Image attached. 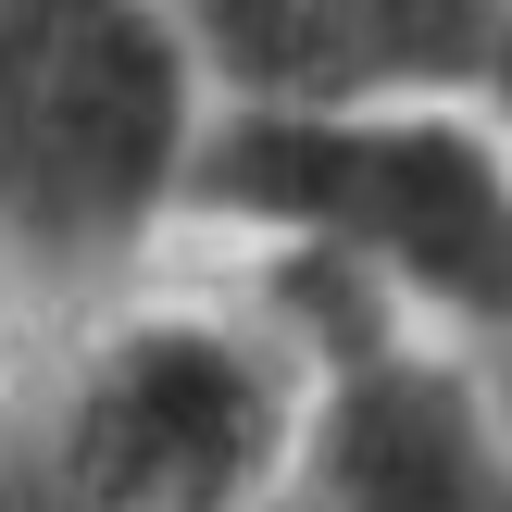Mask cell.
I'll return each mask as SVG.
<instances>
[{
	"label": "cell",
	"mask_w": 512,
	"mask_h": 512,
	"mask_svg": "<svg viewBox=\"0 0 512 512\" xmlns=\"http://www.w3.org/2000/svg\"><path fill=\"white\" fill-rule=\"evenodd\" d=\"M213 113L175 0H0V288L38 325L100 313L188 238Z\"/></svg>",
	"instance_id": "cell-2"
},
{
	"label": "cell",
	"mask_w": 512,
	"mask_h": 512,
	"mask_svg": "<svg viewBox=\"0 0 512 512\" xmlns=\"http://www.w3.org/2000/svg\"><path fill=\"white\" fill-rule=\"evenodd\" d=\"M250 512H313V500H300V488H263V500H250Z\"/></svg>",
	"instance_id": "cell-6"
},
{
	"label": "cell",
	"mask_w": 512,
	"mask_h": 512,
	"mask_svg": "<svg viewBox=\"0 0 512 512\" xmlns=\"http://www.w3.org/2000/svg\"><path fill=\"white\" fill-rule=\"evenodd\" d=\"M188 238L325 263L500 350L512 325L500 88H213L188 150Z\"/></svg>",
	"instance_id": "cell-1"
},
{
	"label": "cell",
	"mask_w": 512,
	"mask_h": 512,
	"mask_svg": "<svg viewBox=\"0 0 512 512\" xmlns=\"http://www.w3.org/2000/svg\"><path fill=\"white\" fill-rule=\"evenodd\" d=\"M238 288L300 350V438L288 488L313 512H512L500 350L400 313L288 250H238Z\"/></svg>",
	"instance_id": "cell-4"
},
{
	"label": "cell",
	"mask_w": 512,
	"mask_h": 512,
	"mask_svg": "<svg viewBox=\"0 0 512 512\" xmlns=\"http://www.w3.org/2000/svg\"><path fill=\"white\" fill-rule=\"evenodd\" d=\"M75 512H250L288 488L300 438V350L250 288H113L100 313L50 325L38 375H0Z\"/></svg>",
	"instance_id": "cell-3"
},
{
	"label": "cell",
	"mask_w": 512,
	"mask_h": 512,
	"mask_svg": "<svg viewBox=\"0 0 512 512\" xmlns=\"http://www.w3.org/2000/svg\"><path fill=\"white\" fill-rule=\"evenodd\" d=\"M213 88H500V0H175Z\"/></svg>",
	"instance_id": "cell-5"
}]
</instances>
